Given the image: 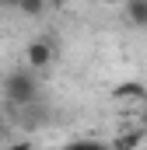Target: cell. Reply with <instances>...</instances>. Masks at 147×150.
I'll list each match as a JSON object with an SVG mask.
<instances>
[{"mask_svg": "<svg viewBox=\"0 0 147 150\" xmlns=\"http://www.w3.org/2000/svg\"><path fill=\"white\" fill-rule=\"evenodd\" d=\"M126 4V21L133 28H147V0H123Z\"/></svg>", "mask_w": 147, "mask_h": 150, "instance_id": "cell-5", "label": "cell"}, {"mask_svg": "<svg viewBox=\"0 0 147 150\" xmlns=\"http://www.w3.org/2000/svg\"><path fill=\"white\" fill-rule=\"evenodd\" d=\"M0 11H14V0H0Z\"/></svg>", "mask_w": 147, "mask_h": 150, "instance_id": "cell-11", "label": "cell"}, {"mask_svg": "<svg viewBox=\"0 0 147 150\" xmlns=\"http://www.w3.org/2000/svg\"><path fill=\"white\" fill-rule=\"evenodd\" d=\"M98 4H123V0H98Z\"/></svg>", "mask_w": 147, "mask_h": 150, "instance_id": "cell-13", "label": "cell"}, {"mask_svg": "<svg viewBox=\"0 0 147 150\" xmlns=\"http://www.w3.org/2000/svg\"><path fill=\"white\" fill-rule=\"evenodd\" d=\"M4 112H7V122H11L14 129H21V133H39V129L53 126V119H56L53 105H49L46 98L28 101V105H7Z\"/></svg>", "mask_w": 147, "mask_h": 150, "instance_id": "cell-2", "label": "cell"}, {"mask_svg": "<svg viewBox=\"0 0 147 150\" xmlns=\"http://www.w3.org/2000/svg\"><path fill=\"white\" fill-rule=\"evenodd\" d=\"M63 150H109L102 140H91V136H81V140H70Z\"/></svg>", "mask_w": 147, "mask_h": 150, "instance_id": "cell-8", "label": "cell"}, {"mask_svg": "<svg viewBox=\"0 0 147 150\" xmlns=\"http://www.w3.org/2000/svg\"><path fill=\"white\" fill-rule=\"evenodd\" d=\"M137 147H140V129H130V133H119L109 150H137Z\"/></svg>", "mask_w": 147, "mask_h": 150, "instance_id": "cell-6", "label": "cell"}, {"mask_svg": "<svg viewBox=\"0 0 147 150\" xmlns=\"http://www.w3.org/2000/svg\"><path fill=\"white\" fill-rule=\"evenodd\" d=\"M112 98H116L119 105H123V101H133V105L140 101V105H147V87L137 84V80H130V84H119V87L112 91Z\"/></svg>", "mask_w": 147, "mask_h": 150, "instance_id": "cell-4", "label": "cell"}, {"mask_svg": "<svg viewBox=\"0 0 147 150\" xmlns=\"http://www.w3.org/2000/svg\"><path fill=\"white\" fill-rule=\"evenodd\" d=\"M7 150H35V143L32 140H18V143H11Z\"/></svg>", "mask_w": 147, "mask_h": 150, "instance_id": "cell-9", "label": "cell"}, {"mask_svg": "<svg viewBox=\"0 0 147 150\" xmlns=\"http://www.w3.org/2000/svg\"><path fill=\"white\" fill-rule=\"evenodd\" d=\"M14 11L25 18H39V14H46V0H14Z\"/></svg>", "mask_w": 147, "mask_h": 150, "instance_id": "cell-7", "label": "cell"}, {"mask_svg": "<svg viewBox=\"0 0 147 150\" xmlns=\"http://www.w3.org/2000/svg\"><path fill=\"white\" fill-rule=\"evenodd\" d=\"M0 94H4V105L39 101L42 98V74H35L32 67H11L0 80Z\"/></svg>", "mask_w": 147, "mask_h": 150, "instance_id": "cell-1", "label": "cell"}, {"mask_svg": "<svg viewBox=\"0 0 147 150\" xmlns=\"http://www.w3.org/2000/svg\"><path fill=\"white\" fill-rule=\"evenodd\" d=\"M67 0H46V7H63Z\"/></svg>", "mask_w": 147, "mask_h": 150, "instance_id": "cell-12", "label": "cell"}, {"mask_svg": "<svg viewBox=\"0 0 147 150\" xmlns=\"http://www.w3.org/2000/svg\"><path fill=\"white\" fill-rule=\"evenodd\" d=\"M7 129H11V122H7V112H4V108H0V140H4V136H7Z\"/></svg>", "mask_w": 147, "mask_h": 150, "instance_id": "cell-10", "label": "cell"}, {"mask_svg": "<svg viewBox=\"0 0 147 150\" xmlns=\"http://www.w3.org/2000/svg\"><path fill=\"white\" fill-rule=\"evenodd\" d=\"M53 59H56V42L49 35H39L25 45V67H32L35 74H46L53 67Z\"/></svg>", "mask_w": 147, "mask_h": 150, "instance_id": "cell-3", "label": "cell"}]
</instances>
